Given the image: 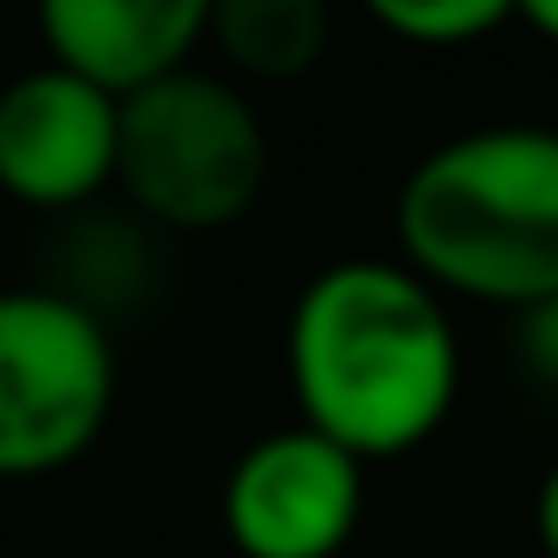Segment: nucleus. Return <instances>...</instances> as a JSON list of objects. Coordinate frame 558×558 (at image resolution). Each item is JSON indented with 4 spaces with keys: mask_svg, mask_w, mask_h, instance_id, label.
Masks as SVG:
<instances>
[{
    "mask_svg": "<svg viewBox=\"0 0 558 558\" xmlns=\"http://www.w3.org/2000/svg\"><path fill=\"white\" fill-rule=\"evenodd\" d=\"M40 40L60 73L99 86L106 99H132L191 66L197 40H210L204 0H47Z\"/></svg>",
    "mask_w": 558,
    "mask_h": 558,
    "instance_id": "0eeeda50",
    "label": "nucleus"
},
{
    "mask_svg": "<svg viewBox=\"0 0 558 558\" xmlns=\"http://www.w3.org/2000/svg\"><path fill=\"white\" fill-rule=\"evenodd\" d=\"M119 368L99 316L60 290H0V480L73 466L112 421Z\"/></svg>",
    "mask_w": 558,
    "mask_h": 558,
    "instance_id": "20e7f679",
    "label": "nucleus"
},
{
    "mask_svg": "<svg viewBox=\"0 0 558 558\" xmlns=\"http://www.w3.org/2000/svg\"><path fill=\"white\" fill-rule=\"evenodd\" d=\"M375 21L408 47H466L512 21L506 0H375Z\"/></svg>",
    "mask_w": 558,
    "mask_h": 558,
    "instance_id": "1a4fd4ad",
    "label": "nucleus"
},
{
    "mask_svg": "<svg viewBox=\"0 0 558 558\" xmlns=\"http://www.w3.org/2000/svg\"><path fill=\"white\" fill-rule=\"evenodd\" d=\"M512 21H525L538 40L558 47V0H525V8H512Z\"/></svg>",
    "mask_w": 558,
    "mask_h": 558,
    "instance_id": "f8f14e48",
    "label": "nucleus"
},
{
    "mask_svg": "<svg viewBox=\"0 0 558 558\" xmlns=\"http://www.w3.org/2000/svg\"><path fill=\"white\" fill-rule=\"evenodd\" d=\"M512 362H519V375L538 395L558 401V296H545V303L512 316Z\"/></svg>",
    "mask_w": 558,
    "mask_h": 558,
    "instance_id": "9d476101",
    "label": "nucleus"
},
{
    "mask_svg": "<svg viewBox=\"0 0 558 558\" xmlns=\"http://www.w3.org/2000/svg\"><path fill=\"white\" fill-rule=\"evenodd\" d=\"M401 263L499 310L558 296V132L480 125L434 145L395 197Z\"/></svg>",
    "mask_w": 558,
    "mask_h": 558,
    "instance_id": "f03ea898",
    "label": "nucleus"
},
{
    "mask_svg": "<svg viewBox=\"0 0 558 558\" xmlns=\"http://www.w3.org/2000/svg\"><path fill=\"white\" fill-rule=\"evenodd\" d=\"M532 525H538V545H545V558H558V460H551V473L538 480V499H532Z\"/></svg>",
    "mask_w": 558,
    "mask_h": 558,
    "instance_id": "9b49d317",
    "label": "nucleus"
},
{
    "mask_svg": "<svg viewBox=\"0 0 558 558\" xmlns=\"http://www.w3.org/2000/svg\"><path fill=\"white\" fill-rule=\"evenodd\" d=\"M210 40L250 80H303L329 53V8L323 0H217Z\"/></svg>",
    "mask_w": 558,
    "mask_h": 558,
    "instance_id": "6e6552de",
    "label": "nucleus"
},
{
    "mask_svg": "<svg viewBox=\"0 0 558 558\" xmlns=\"http://www.w3.org/2000/svg\"><path fill=\"white\" fill-rule=\"evenodd\" d=\"M119 178V99L53 60L0 93V191L27 210H86Z\"/></svg>",
    "mask_w": 558,
    "mask_h": 558,
    "instance_id": "423d86ee",
    "label": "nucleus"
},
{
    "mask_svg": "<svg viewBox=\"0 0 558 558\" xmlns=\"http://www.w3.org/2000/svg\"><path fill=\"white\" fill-rule=\"evenodd\" d=\"M362 506V460L310 427L263 434L223 480V532L243 558H336Z\"/></svg>",
    "mask_w": 558,
    "mask_h": 558,
    "instance_id": "39448f33",
    "label": "nucleus"
},
{
    "mask_svg": "<svg viewBox=\"0 0 558 558\" xmlns=\"http://www.w3.org/2000/svg\"><path fill=\"white\" fill-rule=\"evenodd\" d=\"M283 355L303 427L362 466L434 440L460 395V342L440 296L388 256L316 269L290 310Z\"/></svg>",
    "mask_w": 558,
    "mask_h": 558,
    "instance_id": "f257e3e1",
    "label": "nucleus"
},
{
    "mask_svg": "<svg viewBox=\"0 0 558 558\" xmlns=\"http://www.w3.org/2000/svg\"><path fill=\"white\" fill-rule=\"evenodd\" d=\"M112 184L158 230H223L250 217L269 184V132L230 80L184 66L119 99Z\"/></svg>",
    "mask_w": 558,
    "mask_h": 558,
    "instance_id": "7ed1b4c3",
    "label": "nucleus"
}]
</instances>
